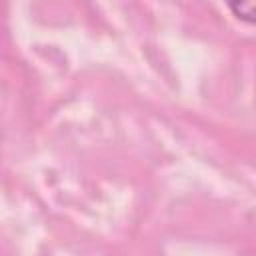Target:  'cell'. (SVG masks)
<instances>
[{"mask_svg": "<svg viewBox=\"0 0 256 256\" xmlns=\"http://www.w3.org/2000/svg\"><path fill=\"white\" fill-rule=\"evenodd\" d=\"M230 12L248 24H256V0H224Z\"/></svg>", "mask_w": 256, "mask_h": 256, "instance_id": "obj_1", "label": "cell"}]
</instances>
